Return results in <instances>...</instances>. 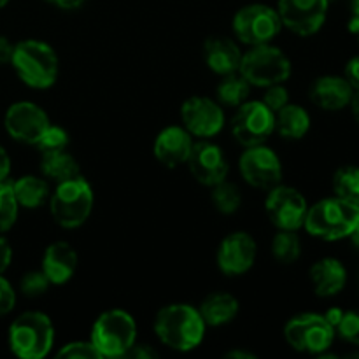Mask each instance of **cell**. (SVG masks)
<instances>
[{"instance_id":"obj_1","label":"cell","mask_w":359,"mask_h":359,"mask_svg":"<svg viewBox=\"0 0 359 359\" xmlns=\"http://www.w3.org/2000/svg\"><path fill=\"white\" fill-rule=\"evenodd\" d=\"M207 325L198 309L188 304H172L160 309L154 318V333L168 349L188 353L196 349L205 337Z\"/></svg>"},{"instance_id":"obj_2","label":"cell","mask_w":359,"mask_h":359,"mask_svg":"<svg viewBox=\"0 0 359 359\" xmlns=\"http://www.w3.org/2000/svg\"><path fill=\"white\" fill-rule=\"evenodd\" d=\"M359 223V205L330 196L309 207L304 228L309 235L326 242L349 238Z\"/></svg>"},{"instance_id":"obj_3","label":"cell","mask_w":359,"mask_h":359,"mask_svg":"<svg viewBox=\"0 0 359 359\" xmlns=\"http://www.w3.org/2000/svg\"><path fill=\"white\" fill-rule=\"evenodd\" d=\"M11 65L18 77L35 90H46L58 79L60 60L48 42L28 39L14 44Z\"/></svg>"},{"instance_id":"obj_4","label":"cell","mask_w":359,"mask_h":359,"mask_svg":"<svg viewBox=\"0 0 359 359\" xmlns=\"http://www.w3.org/2000/svg\"><path fill=\"white\" fill-rule=\"evenodd\" d=\"M93 189L81 174L58 182L55 193L49 196V210H51L53 219L56 224L69 230L79 228L86 223L93 210Z\"/></svg>"},{"instance_id":"obj_5","label":"cell","mask_w":359,"mask_h":359,"mask_svg":"<svg viewBox=\"0 0 359 359\" xmlns=\"http://www.w3.org/2000/svg\"><path fill=\"white\" fill-rule=\"evenodd\" d=\"M55 344V326L44 312L28 311L9 328V347L21 359H42Z\"/></svg>"},{"instance_id":"obj_6","label":"cell","mask_w":359,"mask_h":359,"mask_svg":"<svg viewBox=\"0 0 359 359\" xmlns=\"http://www.w3.org/2000/svg\"><path fill=\"white\" fill-rule=\"evenodd\" d=\"M90 340L102 358H123L137 342L135 319L121 309L105 311L95 321Z\"/></svg>"},{"instance_id":"obj_7","label":"cell","mask_w":359,"mask_h":359,"mask_svg":"<svg viewBox=\"0 0 359 359\" xmlns=\"http://www.w3.org/2000/svg\"><path fill=\"white\" fill-rule=\"evenodd\" d=\"M291 60L286 53L272 44L252 46L248 53L242 55L241 76L251 86L266 88L272 84L286 83L291 76Z\"/></svg>"},{"instance_id":"obj_8","label":"cell","mask_w":359,"mask_h":359,"mask_svg":"<svg viewBox=\"0 0 359 359\" xmlns=\"http://www.w3.org/2000/svg\"><path fill=\"white\" fill-rule=\"evenodd\" d=\"M335 328L326 321L323 314L294 316L284 328V339L298 353L325 354L335 340Z\"/></svg>"},{"instance_id":"obj_9","label":"cell","mask_w":359,"mask_h":359,"mask_svg":"<svg viewBox=\"0 0 359 359\" xmlns=\"http://www.w3.org/2000/svg\"><path fill=\"white\" fill-rule=\"evenodd\" d=\"M235 35L248 46L270 44L283 30L279 13L266 4H249L233 16Z\"/></svg>"},{"instance_id":"obj_10","label":"cell","mask_w":359,"mask_h":359,"mask_svg":"<svg viewBox=\"0 0 359 359\" xmlns=\"http://www.w3.org/2000/svg\"><path fill=\"white\" fill-rule=\"evenodd\" d=\"M276 132V112L270 111L263 100H248L238 105L231 118V133L244 147L259 146Z\"/></svg>"},{"instance_id":"obj_11","label":"cell","mask_w":359,"mask_h":359,"mask_svg":"<svg viewBox=\"0 0 359 359\" xmlns=\"http://www.w3.org/2000/svg\"><path fill=\"white\" fill-rule=\"evenodd\" d=\"M265 209L273 226H277L279 230L298 231L300 228H304L309 203L297 188L277 184L269 189Z\"/></svg>"},{"instance_id":"obj_12","label":"cell","mask_w":359,"mask_h":359,"mask_svg":"<svg viewBox=\"0 0 359 359\" xmlns=\"http://www.w3.org/2000/svg\"><path fill=\"white\" fill-rule=\"evenodd\" d=\"M241 175L249 186L258 189H272L283 181V163L277 153L265 144L245 147L238 160Z\"/></svg>"},{"instance_id":"obj_13","label":"cell","mask_w":359,"mask_h":359,"mask_svg":"<svg viewBox=\"0 0 359 359\" xmlns=\"http://www.w3.org/2000/svg\"><path fill=\"white\" fill-rule=\"evenodd\" d=\"M328 0H279V13L283 27L300 37L318 34L328 16Z\"/></svg>"},{"instance_id":"obj_14","label":"cell","mask_w":359,"mask_h":359,"mask_svg":"<svg viewBox=\"0 0 359 359\" xmlns=\"http://www.w3.org/2000/svg\"><path fill=\"white\" fill-rule=\"evenodd\" d=\"M181 119L182 126L198 139H212L224 126L221 104L207 97H189L181 107Z\"/></svg>"},{"instance_id":"obj_15","label":"cell","mask_w":359,"mask_h":359,"mask_svg":"<svg viewBox=\"0 0 359 359\" xmlns=\"http://www.w3.org/2000/svg\"><path fill=\"white\" fill-rule=\"evenodd\" d=\"M186 165L195 181L203 186H210V188L224 181L230 172V163H228L224 151L217 144L210 142L209 139L193 142Z\"/></svg>"},{"instance_id":"obj_16","label":"cell","mask_w":359,"mask_h":359,"mask_svg":"<svg viewBox=\"0 0 359 359\" xmlns=\"http://www.w3.org/2000/svg\"><path fill=\"white\" fill-rule=\"evenodd\" d=\"M4 126L14 140L35 146L44 130L49 126V118L41 105L23 100L16 102L7 109Z\"/></svg>"},{"instance_id":"obj_17","label":"cell","mask_w":359,"mask_h":359,"mask_svg":"<svg viewBox=\"0 0 359 359\" xmlns=\"http://www.w3.org/2000/svg\"><path fill=\"white\" fill-rule=\"evenodd\" d=\"M258 248L255 238L245 231H233L221 241L217 249V266L226 276H242L256 262Z\"/></svg>"},{"instance_id":"obj_18","label":"cell","mask_w":359,"mask_h":359,"mask_svg":"<svg viewBox=\"0 0 359 359\" xmlns=\"http://www.w3.org/2000/svg\"><path fill=\"white\" fill-rule=\"evenodd\" d=\"M193 147V135L184 126L172 125L161 130L153 144V153L163 167L175 168L188 161Z\"/></svg>"},{"instance_id":"obj_19","label":"cell","mask_w":359,"mask_h":359,"mask_svg":"<svg viewBox=\"0 0 359 359\" xmlns=\"http://www.w3.org/2000/svg\"><path fill=\"white\" fill-rule=\"evenodd\" d=\"M354 90L344 76H321L312 83L311 100L323 111H342L353 102Z\"/></svg>"},{"instance_id":"obj_20","label":"cell","mask_w":359,"mask_h":359,"mask_svg":"<svg viewBox=\"0 0 359 359\" xmlns=\"http://www.w3.org/2000/svg\"><path fill=\"white\" fill-rule=\"evenodd\" d=\"M42 272L55 286L69 283L77 270V252L69 242H53L42 256Z\"/></svg>"},{"instance_id":"obj_21","label":"cell","mask_w":359,"mask_h":359,"mask_svg":"<svg viewBox=\"0 0 359 359\" xmlns=\"http://www.w3.org/2000/svg\"><path fill=\"white\" fill-rule=\"evenodd\" d=\"M242 55L244 53L241 48L228 37H210L203 44V60L207 67L221 77L238 72Z\"/></svg>"},{"instance_id":"obj_22","label":"cell","mask_w":359,"mask_h":359,"mask_svg":"<svg viewBox=\"0 0 359 359\" xmlns=\"http://www.w3.org/2000/svg\"><path fill=\"white\" fill-rule=\"evenodd\" d=\"M311 283L314 293L321 298H332L342 293L347 284V270L337 258H323L311 266Z\"/></svg>"},{"instance_id":"obj_23","label":"cell","mask_w":359,"mask_h":359,"mask_svg":"<svg viewBox=\"0 0 359 359\" xmlns=\"http://www.w3.org/2000/svg\"><path fill=\"white\" fill-rule=\"evenodd\" d=\"M200 316L207 326H223L233 321L238 314V300L230 293L217 291L203 298L198 307Z\"/></svg>"},{"instance_id":"obj_24","label":"cell","mask_w":359,"mask_h":359,"mask_svg":"<svg viewBox=\"0 0 359 359\" xmlns=\"http://www.w3.org/2000/svg\"><path fill=\"white\" fill-rule=\"evenodd\" d=\"M276 130L283 139L300 140L311 130V116L302 105L287 104L276 112Z\"/></svg>"},{"instance_id":"obj_25","label":"cell","mask_w":359,"mask_h":359,"mask_svg":"<svg viewBox=\"0 0 359 359\" xmlns=\"http://www.w3.org/2000/svg\"><path fill=\"white\" fill-rule=\"evenodd\" d=\"M13 191L16 202L25 209H39L44 205L51 196V189L46 179L37 175H23L13 182Z\"/></svg>"},{"instance_id":"obj_26","label":"cell","mask_w":359,"mask_h":359,"mask_svg":"<svg viewBox=\"0 0 359 359\" xmlns=\"http://www.w3.org/2000/svg\"><path fill=\"white\" fill-rule=\"evenodd\" d=\"M41 172L44 177L58 184V182L79 175V163L67 149L56 151V153H46L42 154Z\"/></svg>"},{"instance_id":"obj_27","label":"cell","mask_w":359,"mask_h":359,"mask_svg":"<svg viewBox=\"0 0 359 359\" xmlns=\"http://www.w3.org/2000/svg\"><path fill=\"white\" fill-rule=\"evenodd\" d=\"M249 93H251V84L241 76V72L228 74L223 76L216 88L217 102L226 107H238L244 102L249 100Z\"/></svg>"},{"instance_id":"obj_28","label":"cell","mask_w":359,"mask_h":359,"mask_svg":"<svg viewBox=\"0 0 359 359\" xmlns=\"http://www.w3.org/2000/svg\"><path fill=\"white\" fill-rule=\"evenodd\" d=\"M272 256L276 262L283 265H291L302 255V242L297 231L279 230V233L272 238Z\"/></svg>"},{"instance_id":"obj_29","label":"cell","mask_w":359,"mask_h":359,"mask_svg":"<svg viewBox=\"0 0 359 359\" xmlns=\"http://www.w3.org/2000/svg\"><path fill=\"white\" fill-rule=\"evenodd\" d=\"M333 193L346 202L359 205V167H340L333 175Z\"/></svg>"},{"instance_id":"obj_30","label":"cell","mask_w":359,"mask_h":359,"mask_svg":"<svg viewBox=\"0 0 359 359\" xmlns=\"http://www.w3.org/2000/svg\"><path fill=\"white\" fill-rule=\"evenodd\" d=\"M212 203L217 212L235 214L242 205V193L238 186L228 182L226 179L212 186Z\"/></svg>"},{"instance_id":"obj_31","label":"cell","mask_w":359,"mask_h":359,"mask_svg":"<svg viewBox=\"0 0 359 359\" xmlns=\"http://www.w3.org/2000/svg\"><path fill=\"white\" fill-rule=\"evenodd\" d=\"M18 205L13 184L7 181L0 182V233L11 230L18 219Z\"/></svg>"},{"instance_id":"obj_32","label":"cell","mask_w":359,"mask_h":359,"mask_svg":"<svg viewBox=\"0 0 359 359\" xmlns=\"http://www.w3.org/2000/svg\"><path fill=\"white\" fill-rule=\"evenodd\" d=\"M69 144H70L69 132H67L63 126L51 125V123H49V126L44 130V133H42L41 139L37 140L35 146L39 147V151H41L42 154H46V153H56V151L67 149Z\"/></svg>"},{"instance_id":"obj_33","label":"cell","mask_w":359,"mask_h":359,"mask_svg":"<svg viewBox=\"0 0 359 359\" xmlns=\"http://www.w3.org/2000/svg\"><path fill=\"white\" fill-rule=\"evenodd\" d=\"M335 332L339 333L340 339L346 340L347 344L359 347V309L344 312L342 319H340Z\"/></svg>"},{"instance_id":"obj_34","label":"cell","mask_w":359,"mask_h":359,"mask_svg":"<svg viewBox=\"0 0 359 359\" xmlns=\"http://www.w3.org/2000/svg\"><path fill=\"white\" fill-rule=\"evenodd\" d=\"M49 286H51V283H49V279L44 276L42 270H34V272L25 273L20 283L21 293L30 298H37L44 294Z\"/></svg>"},{"instance_id":"obj_35","label":"cell","mask_w":359,"mask_h":359,"mask_svg":"<svg viewBox=\"0 0 359 359\" xmlns=\"http://www.w3.org/2000/svg\"><path fill=\"white\" fill-rule=\"evenodd\" d=\"M56 356L69 359H100L102 354L98 353L97 347L91 344V340H88V342L76 340V342H70L67 344V346H63L62 349L56 353Z\"/></svg>"},{"instance_id":"obj_36","label":"cell","mask_w":359,"mask_h":359,"mask_svg":"<svg viewBox=\"0 0 359 359\" xmlns=\"http://www.w3.org/2000/svg\"><path fill=\"white\" fill-rule=\"evenodd\" d=\"M263 104L270 109V111L277 112L290 104V93L284 88V83L272 84V86L265 88V95H263Z\"/></svg>"},{"instance_id":"obj_37","label":"cell","mask_w":359,"mask_h":359,"mask_svg":"<svg viewBox=\"0 0 359 359\" xmlns=\"http://www.w3.org/2000/svg\"><path fill=\"white\" fill-rule=\"evenodd\" d=\"M16 304V293L7 279L0 276V316L9 314Z\"/></svg>"},{"instance_id":"obj_38","label":"cell","mask_w":359,"mask_h":359,"mask_svg":"<svg viewBox=\"0 0 359 359\" xmlns=\"http://www.w3.org/2000/svg\"><path fill=\"white\" fill-rule=\"evenodd\" d=\"M344 77L347 79V83L351 84V88L354 90V93L359 91V56H354L347 62L346 69H344Z\"/></svg>"},{"instance_id":"obj_39","label":"cell","mask_w":359,"mask_h":359,"mask_svg":"<svg viewBox=\"0 0 359 359\" xmlns=\"http://www.w3.org/2000/svg\"><path fill=\"white\" fill-rule=\"evenodd\" d=\"M128 358H135V359H151V358H156L158 356V351H154L153 347L147 346V344H133L130 347L128 353L125 354Z\"/></svg>"},{"instance_id":"obj_40","label":"cell","mask_w":359,"mask_h":359,"mask_svg":"<svg viewBox=\"0 0 359 359\" xmlns=\"http://www.w3.org/2000/svg\"><path fill=\"white\" fill-rule=\"evenodd\" d=\"M11 259H13V249H11L9 242L0 235V276L7 270V266L11 265Z\"/></svg>"},{"instance_id":"obj_41","label":"cell","mask_w":359,"mask_h":359,"mask_svg":"<svg viewBox=\"0 0 359 359\" xmlns=\"http://www.w3.org/2000/svg\"><path fill=\"white\" fill-rule=\"evenodd\" d=\"M14 53V44L9 39L0 35V63H11Z\"/></svg>"},{"instance_id":"obj_42","label":"cell","mask_w":359,"mask_h":359,"mask_svg":"<svg viewBox=\"0 0 359 359\" xmlns=\"http://www.w3.org/2000/svg\"><path fill=\"white\" fill-rule=\"evenodd\" d=\"M11 174V158L7 151L0 146V182L7 181Z\"/></svg>"},{"instance_id":"obj_43","label":"cell","mask_w":359,"mask_h":359,"mask_svg":"<svg viewBox=\"0 0 359 359\" xmlns=\"http://www.w3.org/2000/svg\"><path fill=\"white\" fill-rule=\"evenodd\" d=\"M344 312H346V311H342V309L332 307V309H328V311H326V314H323V316H325L326 321H328L330 325L333 326V328H337V326H339V323H340V319H342Z\"/></svg>"},{"instance_id":"obj_44","label":"cell","mask_w":359,"mask_h":359,"mask_svg":"<svg viewBox=\"0 0 359 359\" xmlns=\"http://www.w3.org/2000/svg\"><path fill=\"white\" fill-rule=\"evenodd\" d=\"M49 2H53L55 6H58L60 9H77V7H81L84 4V0H49Z\"/></svg>"},{"instance_id":"obj_45","label":"cell","mask_w":359,"mask_h":359,"mask_svg":"<svg viewBox=\"0 0 359 359\" xmlns=\"http://www.w3.org/2000/svg\"><path fill=\"white\" fill-rule=\"evenodd\" d=\"M226 358H233V359H255L256 354L249 353V351H230V353H226Z\"/></svg>"},{"instance_id":"obj_46","label":"cell","mask_w":359,"mask_h":359,"mask_svg":"<svg viewBox=\"0 0 359 359\" xmlns=\"http://www.w3.org/2000/svg\"><path fill=\"white\" fill-rule=\"evenodd\" d=\"M347 28H349L351 34L359 35V16L353 14V16H351V20H349V23H347Z\"/></svg>"},{"instance_id":"obj_47","label":"cell","mask_w":359,"mask_h":359,"mask_svg":"<svg viewBox=\"0 0 359 359\" xmlns=\"http://www.w3.org/2000/svg\"><path fill=\"white\" fill-rule=\"evenodd\" d=\"M351 109H353V114L356 118V121L359 123V91H356L353 97V102H351Z\"/></svg>"},{"instance_id":"obj_48","label":"cell","mask_w":359,"mask_h":359,"mask_svg":"<svg viewBox=\"0 0 359 359\" xmlns=\"http://www.w3.org/2000/svg\"><path fill=\"white\" fill-rule=\"evenodd\" d=\"M349 238H351V242H353L354 248H356L359 251V223L356 224V228L353 230V233L349 235Z\"/></svg>"},{"instance_id":"obj_49","label":"cell","mask_w":359,"mask_h":359,"mask_svg":"<svg viewBox=\"0 0 359 359\" xmlns=\"http://www.w3.org/2000/svg\"><path fill=\"white\" fill-rule=\"evenodd\" d=\"M353 14L359 16V0H353Z\"/></svg>"},{"instance_id":"obj_50","label":"cell","mask_w":359,"mask_h":359,"mask_svg":"<svg viewBox=\"0 0 359 359\" xmlns=\"http://www.w3.org/2000/svg\"><path fill=\"white\" fill-rule=\"evenodd\" d=\"M7 4H9V0H0V9H2V7H6Z\"/></svg>"},{"instance_id":"obj_51","label":"cell","mask_w":359,"mask_h":359,"mask_svg":"<svg viewBox=\"0 0 359 359\" xmlns=\"http://www.w3.org/2000/svg\"><path fill=\"white\" fill-rule=\"evenodd\" d=\"M358 290H359V272H358Z\"/></svg>"},{"instance_id":"obj_52","label":"cell","mask_w":359,"mask_h":359,"mask_svg":"<svg viewBox=\"0 0 359 359\" xmlns=\"http://www.w3.org/2000/svg\"><path fill=\"white\" fill-rule=\"evenodd\" d=\"M328 2H330V4H332V2H335V0H328Z\"/></svg>"},{"instance_id":"obj_53","label":"cell","mask_w":359,"mask_h":359,"mask_svg":"<svg viewBox=\"0 0 359 359\" xmlns=\"http://www.w3.org/2000/svg\"><path fill=\"white\" fill-rule=\"evenodd\" d=\"M358 41H359V35H358Z\"/></svg>"}]
</instances>
